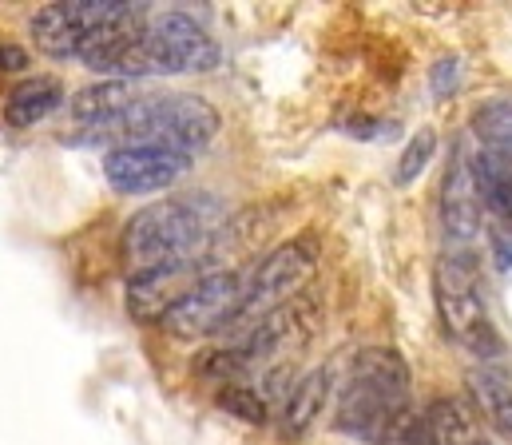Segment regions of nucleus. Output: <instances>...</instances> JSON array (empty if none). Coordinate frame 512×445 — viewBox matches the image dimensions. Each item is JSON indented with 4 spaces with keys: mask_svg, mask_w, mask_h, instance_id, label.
Instances as JSON below:
<instances>
[{
    "mask_svg": "<svg viewBox=\"0 0 512 445\" xmlns=\"http://www.w3.org/2000/svg\"><path fill=\"white\" fill-rule=\"evenodd\" d=\"M465 386H469L477 410L485 414V422H489L505 442H512V382L509 378H501L497 370L481 366V370H469Z\"/></svg>",
    "mask_w": 512,
    "mask_h": 445,
    "instance_id": "nucleus-14",
    "label": "nucleus"
},
{
    "mask_svg": "<svg viewBox=\"0 0 512 445\" xmlns=\"http://www.w3.org/2000/svg\"><path fill=\"white\" fill-rule=\"evenodd\" d=\"M433 298L437 314L445 322V334H453L477 362H501L505 342L485 310V287L473 251H445L433 271Z\"/></svg>",
    "mask_w": 512,
    "mask_h": 445,
    "instance_id": "nucleus-3",
    "label": "nucleus"
},
{
    "mask_svg": "<svg viewBox=\"0 0 512 445\" xmlns=\"http://www.w3.org/2000/svg\"><path fill=\"white\" fill-rule=\"evenodd\" d=\"M421 430L433 445H473V414L457 398H433L421 410Z\"/></svg>",
    "mask_w": 512,
    "mask_h": 445,
    "instance_id": "nucleus-15",
    "label": "nucleus"
},
{
    "mask_svg": "<svg viewBox=\"0 0 512 445\" xmlns=\"http://www.w3.org/2000/svg\"><path fill=\"white\" fill-rule=\"evenodd\" d=\"M330 390H334V374L330 366H318L310 374H302L282 406V438H306L314 430V422L322 418L326 402H330Z\"/></svg>",
    "mask_w": 512,
    "mask_h": 445,
    "instance_id": "nucleus-9",
    "label": "nucleus"
},
{
    "mask_svg": "<svg viewBox=\"0 0 512 445\" xmlns=\"http://www.w3.org/2000/svg\"><path fill=\"white\" fill-rule=\"evenodd\" d=\"M247 279L251 271H211L203 275L195 287H187L175 306H167V314L155 322L163 334L171 338H211L231 330V322L239 318V306L247 295Z\"/></svg>",
    "mask_w": 512,
    "mask_h": 445,
    "instance_id": "nucleus-5",
    "label": "nucleus"
},
{
    "mask_svg": "<svg viewBox=\"0 0 512 445\" xmlns=\"http://www.w3.org/2000/svg\"><path fill=\"white\" fill-rule=\"evenodd\" d=\"M469 167H473L481 207L493 215L497 227L512 231V159H501L493 151H477L469 159Z\"/></svg>",
    "mask_w": 512,
    "mask_h": 445,
    "instance_id": "nucleus-12",
    "label": "nucleus"
},
{
    "mask_svg": "<svg viewBox=\"0 0 512 445\" xmlns=\"http://www.w3.org/2000/svg\"><path fill=\"white\" fill-rule=\"evenodd\" d=\"M433 151H437V132L433 128H421L409 144H405V151H401V159H397V171H393V179L405 187V183H413L425 167H429V159H433Z\"/></svg>",
    "mask_w": 512,
    "mask_h": 445,
    "instance_id": "nucleus-18",
    "label": "nucleus"
},
{
    "mask_svg": "<svg viewBox=\"0 0 512 445\" xmlns=\"http://www.w3.org/2000/svg\"><path fill=\"white\" fill-rule=\"evenodd\" d=\"M318 259H322L318 235H298V239L274 247L270 255H262V263L251 267L247 295H243L239 318L231 322V330H243V334H247V330L258 326L266 314H274L278 306H286L290 298L302 295V287L310 283Z\"/></svg>",
    "mask_w": 512,
    "mask_h": 445,
    "instance_id": "nucleus-4",
    "label": "nucleus"
},
{
    "mask_svg": "<svg viewBox=\"0 0 512 445\" xmlns=\"http://www.w3.org/2000/svg\"><path fill=\"white\" fill-rule=\"evenodd\" d=\"M346 382H358V386H370L378 394L389 398H405L409 402V390H413V374H409V362L397 354V350H385V346H366L350 358V378Z\"/></svg>",
    "mask_w": 512,
    "mask_h": 445,
    "instance_id": "nucleus-10",
    "label": "nucleus"
},
{
    "mask_svg": "<svg viewBox=\"0 0 512 445\" xmlns=\"http://www.w3.org/2000/svg\"><path fill=\"white\" fill-rule=\"evenodd\" d=\"M473 132L481 140V151H493L501 159H512V100L485 104L473 116Z\"/></svg>",
    "mask_w": 512,
    "mask_h": 445,
    "instance_id": "nucleus-16",
    "label": "nucleus"
},
{
    "mask_svg": "<svg viewBox=\"0 0 512 445\" xmlns=\"http://www.w3.org/2000/svg\"><path fill=\"white\" fill-rule=\"evenodd\" d=\"M473 445H485V442H473Z\"/></svg>",
    "mask_w": 512,
    "mask_h": 445,
    "instance_id": "nucleus-22",
    "label": "nucleus"
},
{
    "mask_svg": "<svg viewBox=\"0 0 512 445\" xmlns=\"http://www.w3.org/2000/svg\"><path fill=\"white\" fill-rule=\"evenodd\" d=\"M68 104L64 96V84L52 80V76H32V80H20L12 92H8V120L16 128H36L44 124L52 112H60Z\"/></svg>",
    "mask_w": 512,
    "mask_h": 445,
    "instance_id": "nucleus-13",
    "label": "nucleus"
},
{
    "mask_svg": "<svg viewBox=\"0 0 512 445\" xmlns=\"http://www.w3.org/2000/svg\"><path fill=\"white\" fill-rule=\"evenodd\" d=\"M215 136H219V112L211 108V100L187 96V92H171V96L143 92L120 116L96 128H84V144H112V148L151 144V148L179 151L187 159L211 148Z\"/></svg>",
    "mask_w": 512,
    "mask_h": 445,
    "instance_id": "nucleus-2",
    "label": "nucleus"
},
{
    "mask_svg": "<svg viewBox=\"0 0 512 445\" xmlns=\"http://www.w3.org/2000/svg\"><path fill=\"white\" fill-rule=\"evenodd\" d=\"M215 406L227 410L231 418L247 422V426H266V418H270V406L258 394V386H219L215 390Z\"/></svg>",
    "mask_w": 512,
    "mask_h": 445,
    "instance_id": "nucleus-17",
    "label": "nucleus"
},
{
    "mask_svg": "<svg viewBox=\"0 0 512 445\" xmlns=\"http://www.w3.org/2000/svg\"><path fill=\"white\" fill-rule=\"evenodd\" d=\"M191 159L171 148H151V144H128L112 148L104 155V179L120 195H155L175 187L187 175Z\"/></svg>",
    "mask_w": 512,
    "mask_h": 445,
    "instance_id": "nucleus-7",
    "label": "nucleus"
},
{
    "mask_svg": "<svg viewBox=\"0 0 512 445\" xmlns=\"http://www.w3.org/2000/svg\"><path fill=\"white\" fill-rule=\"evenodd\" d=\"M28 68V52L16 44H0V72H24Z\"/></svg>",
    "mask_w": 512,
    "mask_h": 445,
    "instance_id": "nucleus-21",
    "label": "nucleus"
},
{
    "mask_svg": "<svg viewBox=\"0 0 512 445\" xmlns=\"http://www.w3.org/2000/svg\"><path fill=\"white\" fill-rule=\"evenodd\" d=\"M457 84H461V60L457 56L437 60L433 64V92L437 96H449V92H457Z\"/></svg>",
    "mask_w": 512,
    "mask_h": 445,
    "instance_id": "nucleus-19",
    "label": "nucleus"
},
{
    "mask_svg": "<svg viewBox=\"0 0 512 445\" xmlns=\"http://www.w3.org/2000/svg\"><path fill=\"white\" fill-rule=\"evenodd\" d=\"M223 223H227V207L215 191H191L147 203L124 223L120 259L128 263L131 275L163 263L203 259L215 235L223 231Z\"/></svg>",
    "mask_w": 512,
    "mask_h": 445,
    "instance_id": "nucleus-1",
    "label": "nucleus"
},
{
    "mask_svg": "<svg viewBox=\"0 0 512 445\" xmlns=\"http://www.w3.org/2000/svg\"><path fill=\"white\" fill-rule=\"evenodd\" d=\"M489 251H493V263H497V271H512V231L505 227H497V223H489Z\"/></svg>",
    "mask_w": 512,
    "mask_h": 445,
    "instance_id": "nucleus-20",
    "label": "nucleus"
},
{
    "mask_svg": "<svg viewBox=\"0 0 512 445\" xmlns=\"http://www.w3.org/2000/svg\"><path fill=\"white\" fill-rule=\"evenodd\" d=\"M143 40H147V56H151L155 76H195V72L219 68V60H223V52L207 36V28H199L183 12L151 16L143 28Z\"/></svg>",
    "mask_w": 512,
    "mask_h": 445,
    "instance_id": "nucleus-6",
    "label": "nucleus"
},
{
    "mask_svg": "<svg viewBox=\"0 0 512 445\" xmlns=\"http://www.w3.org/2000/svg\"><path fill=\"white\" fill-rule=\"evenodd\" d=\"M441 227H445L449 251H469V243L481 235V195L473 183V167L461 151L453 155L441 183Z\"/></svg>",
    "mask_w": 512,
    "mask_h": 445,
    "instance_id": "nucleus-8",
    "label": "nucleus"
},
{
    "mask_svg": "<svg viewBox=\"0 0 512 445\" xmlns=\"http://www.w3.org/2000/svg\"><path fill=\"white\" fill-rule=\"evenodd\" d=\"M143 92L128 84V80H96V84H88V88H80L72 100H68V116L80 124V132L84 128H96V124H104V120H112V116H120L128 104H135Z\"/></svg>",
    "mask_w": 512,
    "mask_h": 445,
    "instance_id": "nucleus-11",
    "label": "nucleus"
}]
</instances>
